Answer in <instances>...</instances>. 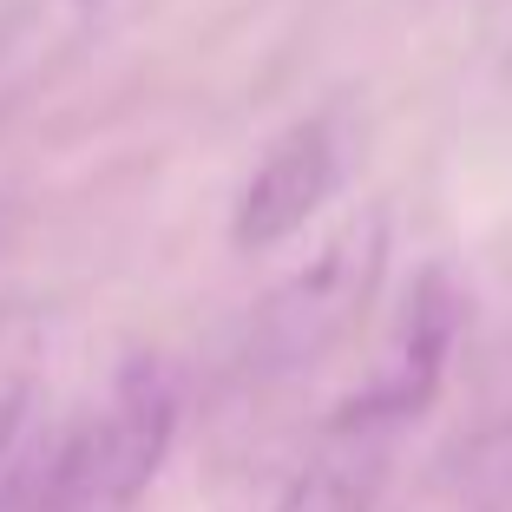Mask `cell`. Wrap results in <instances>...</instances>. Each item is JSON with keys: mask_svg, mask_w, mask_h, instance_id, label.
Returning a JSON list of instances; mask_svg holds the SVG:
<instances>
[{"mask_svg": "<svg viewBox=\"0 0 512 512\" xmlns=\"http://www.w3.org/2000/svg\"><path fill=\"white\" fill-rule=\"evenodd\" d=\"M171 427H178L171 375L138 355L119 375L106 414H86L66 434V447L53 453L46 486H40V512H138L145 486L165 467Z\"/></svg>", "mask_w": 512, "mask_h": 512, "instance_id": "obj_1", "label": "cell"}, {"mask_svg": "<svg viewBox=\"0 0 512 512\" xmlns=\"http://www.w3.org/2000/svg\"><path fill=\"white\" fill-rule=\"evenodd\" d=\"M381 256H388V230L381 217H362V224H342L322 256L309 270H296L256 316V335H250V362L263 375H296V368L322 362L355 316L368 309L381 283Z\"/></svg>", "mask_w": 512, "mask_h": 512, "instance_id": "obj_2", "label": "cell"}, {"mask_svg": "<svg viewBox=\"0 0 512 512\" xmlns=\"http://www.w3.org/2000/svg\"><path fill=\"white\" fill-rule=\"evenodd\" d=\"M335 171H342V158H335V132L322 119L283 132L270 151H263V165L250 171V184H243L230 237H237L243 250H263V243L296 237V230L322 211V197L335 191Z\"/></svg>", "mask_w": 512, "mask_h": 512, "instance_id": "obj_3", "label": "cell"}, {"mask_svg": "<svg viewBox=\"0 0 512 512\" xmlns=\"http://www.w3.org/2000/svg\"><path fill=\"white\" fill-rule=\"evenodd\" d=\"M46 467V348L27 316H0V512H40Z\"/></svg>", "mask_w": 512, "mask_h": 512, "instance_id": "obj_4", "label": "cell"}, {"mask_svg": "<svg viewBox=\"0 0 512 512\" xmlns=\"http://www.w3.org/2000/svg\"><path fill=\"white\" fill-rule=\"evenodd\" d=\"M453 322H460V302H453L447 276H440V270L421 276V289H414V302H407L401 348H394L388 375H381L362 401L348 407L342 421L388 427V421H401V414H414V407L434 394V381H440V362H447V342H453Z\"/></svg>", "mask_w": 512, "mask_h": 512, "instance_id": "obj_5", "label": "cell"}, {"mask_svg": "<svg viewBox=\"0 0 512 512\" xmlns=\"http://www.w3.org/2000/svg\"><path fill=\"white\" fill-rule=\"evenodd\" d=\"M381 427L342 421L335 440L296 473V486L283 493L276 512H375V486H381Z\"/></svg>", "mask_w": 512, "mask_h": 512, "instance_id": "obj_6", "label": "cell"}, {"mask_svg": "<svg viewBox=\"0 0 512 512\" xmlns=\"http://www.w3.org/2000/svg\"><path fill=\"white\" fill-rule=\"evenodd\" d=\"M467 486L473 512H512V421L480 440V453L467 460Z\"/></svg>", "mask_w": 512, "mask_h": 512, "instance_id": "obj_7", "label": "cell"}]
</instances>
